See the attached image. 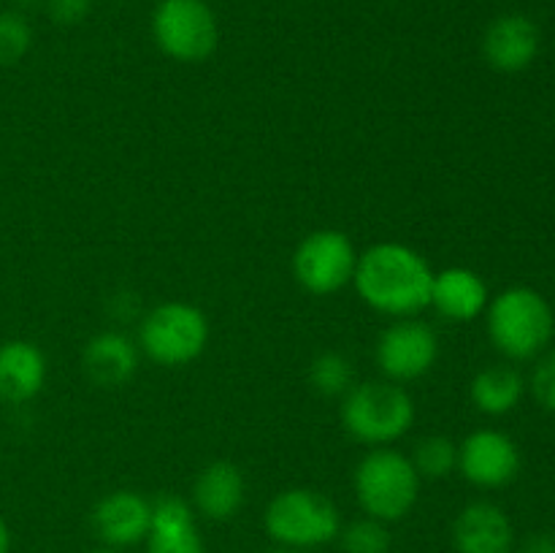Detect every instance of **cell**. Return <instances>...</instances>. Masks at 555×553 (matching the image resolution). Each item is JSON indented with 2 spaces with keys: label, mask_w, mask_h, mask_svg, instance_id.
I'll list each match as a JSON object with an SVG mask.
<instances>
[{
  "label": "cell",
  "mask_w": 555,
  "mask_h": 553,
  "mask_svg": "<svg viewBox=\"0 0 555 553\" xmlns=\"http://www.w3.org/2000/svg\"><path fill=\"white\" fill-rule=\"evenodd\" d=\"M33 47V27L20 11H0V65H16Z\"/></svg>",
  "instance_id": "obj_23"
},
{
  "label": "cell",
  "mask_w": 555,
  "mask_h": 553,
  "mask_svg": "<svg viewBox=\"0 0 555 553\" xmlns=\"http://www.w3.org/2000/svg\"><path fill=\"white\" fill-rule=\"evenodd\" d=\"M263 529L274 545L312 551L339 537L341 515L325 493L312 488H287L266 507Z\"/></svg>",
  "instance_id": "obj_5"
},
{
  "label": "cell",
  "mask_w": 555,
  "mask_h": 553,
  "mask_svg": "<svg viewBox=\"0 0 555 553\" xmlns=\"http://www.w3.org/2000/svg\"><path fill=\"white\" fill-rule=\"evenodd\" d=\"M488 285L477 271L464 266L434 271L431 304L428 307L450 323H469L488 309Z\"/></svg>",
  "instance_id": "obj_14"
},
{
  "label": "cell",
  "mask_w": 555,
  "mask_h": 553,
  "mask_svg": "<svg viewBox=\"0 0 555 553\" xmlns=\"http://www.w3.org/2000/svg\"><path fill=\"white\" fill-rule=\"evenodd\" d=\"M410 459L415 464L417 475L428 477V480H442L450 472L459 470V445L450 437L434 434V437L421 439L415 445V453Z\"/></svg>",
  "instance_id": "obj_21"
},
{
  "label": "cell",
  "mask_w": 555,
  "mask_h": 553,
  "mask_svg": "<svg viewBox=\"0 0 555 553\" xmlns=\"http://www.w3.org/2000/svg\"><path fill=\"white\" fill-rule=\"evenodd\" d=\"M247 486L233 461H211L198 472L193 486V507L209 520H231L244 507Z\"/></svg>",
  "instance_id": "obj_18"
},
{
  "label": "cell",
  "mask_w": 555,
  "mask_h": 553,
  "mask_svg": "<svg viewBox=\"0 0 555 553\" xmlns=\"http://www.w3.org/2000/svg\"><path fill=\"white\" fill-rule=\"evenodd\" d=\"M459 472L477 488H504L518 477L520 450L507 434L480 428L459 445Z\"/></svg>",
  "instance_id": "obj_10"
},
{
  "label": "cell",
  "mask_w": 555,
  "mask_h": 553,
  "mask_svg": "<svg viewBox=\"0 0 555 553\" xmlns=\"http://www.w3.org/2000/svg\"><path fill=\"white\" fill-rule=\"evenodd\" d=\"M356 266V244L347 233L334 228L309 233L293 253V274L312 296H334L341 287L352 285Z\"/></svg>",
  "instance_id": "obj_8"
},
{
  "label": "cell",
  "mask_w": 555,
  "mask_h": 553,
  "mask_svg": "<svg viewBox=\"0 0 555 553\" xmlns=\"http://www.w3.org/2000/svg\"><path fill=\"white\" fill-rule=\"evenodd\" d=\"M515 553H555V535H551V531H534L520 545H515Z\"/></svg>",
  "instance_id": "obj_26"
},
{
  "label": "cell",
  "mask_w": 555,
  "mask_h": 553,
  "mask_svg": "<svg viewBox=\"0 0 555 553\" xmlns=\"http://www.w3.org/2000/svg\"><path fill=\"white\" fill-rule=\"evenodd\" d=\"M309 385L318 390L320 396H345L347 390L356 385V369L352 361L341 352H320L312 363H309Z\"/></svg>",
  "instance_id": "obj_20"
},
{
  "label": "cell",
  "mask_w": 555,
  "mask_h": 553,
  "mask_svg": "<svg viewBox=\"0 0 555 553\" xmlns=\"http://www.w3.org/2000/svg\"><path fill=\"white\" fill-rule=\"evenodd\" d=\"M209 345V320L188 301H166L144 314L139 350L157 366H188Z\"/></svg>",
  "instance_id": "obj_6"
},
{
  "label": "cell",
  "mask_w": 555,
  "mask_h": 553,
  "mask_svg": "<svg viewBox=\"0 0 555 553\" xmlns=\"http://www.w3.org/2000/svg\"><path fill=\"white\" fill-rule=\"evenodd\" d=\"M526 390L524 374L509 363H496V366H486L482 372L475 374L472 380L469 396L475 407L486 415H507L520 404Z\"/></svg>",
  "instance_id": "obj_19"
},
{
  "label": "cell",
  "mask_w": 555,
  "mask_h": 553,
  "mask_svg": "<svg viewBox=\"0 0 555 553\" xmlns=\"http://www.w3.org/2000/svg\"><path fill=\"white\" fill-rule=\"evenodd\" d=\"M421 480L410 455L393 448H374L358 461L352 488L363 513L383 524H396L417 504Z\"/></svg>",
  "instance_id": "obj_3"
},
{
  "label": "cell",
  "mask_w": 555,
  "mask_h": 553,
  "mask_svg": "<svg viewBox=\"0 0 555 553\" xmlns=\"http://www.w3.org/2000/svg\"><path fill=\"white\" fill-rule=\"evenodd\" d=\"M90 553H125V551H117V548H98V551H90Z\"/></svg>",
  "instance_id": "obj_29"
},
{
  "label": "cell",
  "mask_w": 555,
  "mask_h": 553,
  "mask_svg": "<svg viewBox=\"0 0 555 553\" xmlns=\"http://www.w3.org/2000/svg\"><path fill=\"white\" fill-rule=\"evenodd\" d=\"M434 269L417 249L399 242L372 244L358 255L356 285L358 296L374 312L404 320L415 318L431 304Z\"/></svg>",
  "instance_id": "obj_1"
},
{
  "label": "cell",
  "mask_w": 555,
  "mask_h": 553,
  "mask_svg": "<svg viewBox=\"0 0 555 553\" xmlns=\"http://www.w3.org/2000/svg\"><path fill=\"white\" fill-rule=\"evenodd\" d=\"M269 553H307V551H298V548H285V545H274Z\"/></svg>",
  "instance_id": "obj_28"
},
{
  "label": "cell",
  "mask_w": 555,
  "mask_h": 553,
  "mask_svg": "<svg viewBox=\"0 0 555 553\" xmlns=\"http://www.w3.org/2000/svg\"><path fill=\"white\" fill-rule=\"evenodd\" d=\"M531 394L540 401V407L555 412V347L537 361L534 374H531Z\"/></svg>",
  "instance_id": "obj_24"
},
{
  "label": "cell",
  "mask_w": 555,
  "mask_h": 553,
  "mask_svg": "<svg viewBox=\"0 0 555 553\" xmlns=\"http://www.w3.org/2000/svg\"><path fill=\"white\" fill-rule=\"evenodd\" d=\"M150 30L157 49L177 63H204L220 43L217 14L206 0H157Z\"/></svg>",
  "instance_id": "obj_7"
},
{
  "label": "cell",
  "mask_w": 555,
  "mask_h": 553,
  "mask_svg": "<svg viewBox=\"0 0 555 553\" xmlns=\"http://www.w3.org/2000/svg\"><path fill=\"white\" fill-rule=\"evenodd\" d=\"M540 27L526 14H502L486 27L482 57L502 74H518L537 60Z\"/></svg>",
  "instance_id": "obj_12"
},
{
  "label": "cell",
  "mask_w": 555,
  "mask_h": 553,
  "mask_svg": "<svg viewBox=\"0 0 555 553\" xmlns=\"http://www.w3.org/2000/svg\"><path fill=\"white\" fill-rule=\"evenodd\" d=\"M139 345L119 331H101L81 352L85 374L98 388H122L139 369Z\"/></svg>",
  "instance_id": "obj_16"
},
{
  "label": "cell",
  "mask_w": 555,
  "mask_h": 553,
  "mask_svg": "<svg viewBox=\"0 0 555 553\" xmlns=\"http://www.w3.org/2000/svg\"><path fill=\"white\" fill-rule=\"evenodd\" d=\"M455 553H515V529L499 504L469 502L453 520Z\"/></svg>",
  "instance_id": "obj_13"
},
{
  "label": "cell",
  "mask_w": 555,
  "mask_h": 553,
  "mask_svg": "<svg viewBox=\"0 0 555 553\" xmlns=\"http://www.w3.org/2000/svg\"><path fill=\"white\" fill-rule=\"evenodd\" d=\"M47 356L27 339H9L0 345V401L22 404L41 394L47 383Z\"/></svg>",
  "instance_id": "obj_17"
},
{
  "label": "cell",
  "mask_w": 555,
  "mask_h": 553,
  "mask_svg": "<svg viewBox=\"0 0 555 553\" xmlns=\"http://www.w3.org/2000/svg\"><path fill=\"white\" fill-rule=\"evenodd\" d=\"M339 540L345 553H390V545H393L388 524L372 518V515H363V518L341 526Z\"/></svg>",
  "instance_id": "obj_22"
},
{
  "label": "cell",
  "mask_w": 555,
  "mask_h": 553,
  "mask_svg": "<svg viewBox=\"0 0 555 553\" xmlns=\"http://www.w3.org/2000/svg\"><path fill=\"white\" fill-rule=\"evenodd\" d=\"M9 551H11V531H9V524L0 518V553H9Z\"/></svg>",
  "instance_id": "obj_27"
},
{
  "label": "cell",
  "mask_w": 555,
  "mask_h": 553,
  "mask_svg": "<svg viewBox=\"0 0 555 553\" xmlns=\"http://www.w3.org/2000/svg\"><path fill=\"white\" fill-rule=\"evenodd\" d=\"M374 358H377L379 372L390 383L421 380L423 374L431 372L439 358L437 331L415 318L396 320L379 334Z\"/></svg>",
  "instance_id": "obj_9"
},
{
  "label": "cell",
  "mask_w": 555,
  "mask_h": 553,
  "mask_svg": "<svg viewBox=\"0 0 555 553\" xmlns=\"http://www.w3.org/2000/svg\"><path fill=\"white\" fill-rule=\"evenodd\" d=\"M146 553H204L195 510L188 499L166 497L152 502L150 535H146Z\"/></svg>",
  "instance_id": "obj_15"
},
{
  "label": "cell",
  "mask_w": 555,
  "mask_h": 553,
  "mask_svg": "<svg viewBox=\"0 0 555 553\" xmlns=\"http://www.w3.org/2000/svg\"><path fill=\"white\" fill-rule=\"evenodd\" d=\"M415 423V401L390 380H369L352 385L341 401V426L356 442L388 448Z\"/></svg>",
  "instance_id": "obj_4"
},
{
  "label": "cell",
  "mask_w": 555,
  "mask_h": 553,
  "mask_svg": "<svg viewBox=\"0 0 555 553\" xmlns=\"http://www.w3.org/2000/svg\"><path fill=\"white\" fill-rule=\"evenodd\" d=\"M488 336L509 361H531L547 350L555 331L553 309L534 287H507L488 301Z\"/></svg>",
  "instance_id": "obj_2"
},
{
  "label": "cell",
  "mask_w": 555,
  "mask_h": 553,
  "mask_svg": "<svg viewBox=\"0 0 555 553\" xmlns=\"http://www.w3.org/2000/svg\"><path fill=\"white\" fill-rule=\"evenodd\" d=\"M92 9V0H47V14L57 25H79Z\"/></svg>",
  "instance_id": "obj_25"
},
{
  "label": "cell",
  "mask_w": 555,
  "mask_h": 553,
  "mask_svg": "<svg viewBox=\"0 0 555 553\" xmlns=\"http://www.w3.org/2000/svg\"><path fill=\"white\" fill-rule=\"evenodd\" d=\"M152 502L139 491H112L92 510V531L106 548H133L146 540Z\"/></svg>",
  "instance_id": "obj_11"
}]
</instances>
